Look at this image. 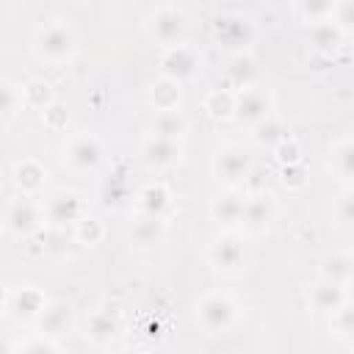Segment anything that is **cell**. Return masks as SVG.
<instances>
[{
	"instance_id": "6da1fadb",
	"label": "cell",
	"mask_w": 354,
	"mask_h": 354,
	"mask_svg": "<svg viewBox=\"0 0 354 354\" xmlns=\"http://www.w3.org/2000/svg\"><path fill=\"white\" fill-rule=\"evenodd\" d=\"M33 50L44 61H64L77 50V36L64 19H53L33 33Z\"/></svg>"
},
{
	"instance_id": "7a4b0ae2",
	"label": "cell",
	"mask_w": 354,
	"mask_h": 354,
	"mask_svg": "<svg viewBox=\"0 0 354 354\" xmlns=\"http://www.w3.org/2000/svg\"><path fill=\"white\" fill-rule=\"evenodd\" d=\"M238 318V304L232 301V296L221 293V290H207L199 301H196V321L207 335H221L227 332Z\"/></svg>"
},
{
	"instance_id": "3957f363",
	"label": "cell",
	"mask_w": 354,
	"mask_h": 354,
	"mask_svg": "<svg viewBox=\"0 0 354 354\" xmlns=\"http://www.w3.org/2000/svg\"><path fill=\"white\" fill-rule=\"evenodd\" d=\"M147 30L163 47L183 44L185 33H188V14L180 6H158L147 17Z\"/></svg>"
},
{
	"instance_id": "277c9868",
	"label": "cell",
	"mask_w": 354,
	"mask_h": 354,
	"mask_svg": "<svg viewBox=\"0 0 354 354\" xmlns=\"http://www.w3.org/2000/svg\"><path fill=\"white\" fill-rule=\"evenodd\" d=\"M3 221H6V227H8L14 235H36V232L44 227V221H47L44 205L36 202V199L28 196V194H19L17 199L8 202Z\"/></svg>"
},
{
	"instance_id": "5b68a950",
	"label": "cell",
	"mask_w": 354,
	"mask_h": 354,
	"mask_svg": "<svg viewBox=\"0 0 354 354\" xmlns=\"http://www.w3.org/2000/svg\"><path fill=\"white\" fill-rule=\"evenodd\" d=\"M199 66H202L199 50L194 44H185V41L183 44H174V47H166L163 55H160V72H163V77L177 80V83L194 77L199 72Z\"/></svg>"
},
{
	"instance_id": "8992f818",
	"label": "cell",
	"mask_w": 354,
	"mask_h": 354,
	"mask_svg": "<svg viewBox=\"0 0 354 354\" xmlns=\"http://www.w3.org/2000/svg\"><path fill=\"white\" fill-rule=\"evenodd\" d=\"M252 171V158L241 147H224L213 158V174L227 183V188H238Z\"/></svg>"
},
{
	"instance_id": "52a82bcc",
	"label": "cell",
	"mask_w": 354,
	"mask_h": 354,
	"mask_svg": "<svg viewBox=\"0 0 354 354\" xmlns=\"http://www.w3.org/2000/svg\"><path fill=\"white\" fill-rule=\"evenodd\" d=\"M235 116L246 124H257L271 116V94L263 86H246L235 91Z\"/></svg>"
},
{
	"instance_id": "ba28073f",
	"label": "cell",
	"mask_w": 354,
	"mask_h": 354,
	"mask_svg": "<svg viewBox=\"0 0 354 354\" xmlns=\"http://www.w3.org/2000/svg\"><path fill=\"white\" fill-rule=\"evenodd\" d=\"M207 260H210V266H216L218 271H241L243 263H246V246H243V241H241L238 235L224 232V235H218V238L210 243Z\"/></svg>"
},
{
	"instance_id": "9c48e42d",
	"label": "cell",
	"mask_w": 354,
	"mask_h": 354,
	"mask_svg": "<svg viewBox=\"0 0 354 354\" xmlns=\"http://www.w3.org/2000/svg\"><path fill=\"white\" fill-rule=\"evenodd\" d=\"M277 216V202L271 194L260 191L243 199V213H241V227L246 232H263Z\"/></svg>"
},
{
	"instance_id": "30bf717a",
	"label": "cell",
	"mask_w": 354,
	"mask_h": 354,
	"mask_svg": "<svg viewBox=\"0 0 354 354\" xmlns=\"http://www.w3.org/2000/svg\"><path fill=\"white\" fill-rule=\"evenodd\" d=\"M44 216L58 227L77 224L83 218V199L75 191H55L44 205Z\"/></svg>"
},
{
	"instance_id": "8fae6325",
	"label": "cell",
	"mask_w": 354,
	"mask_h": 354,
	"mask_svg": "<svg viewBox=\"0 0 354 354\" xmlns=\"http://www.w3.org/2000/svg\"><path fill=\"white\" fill-rule=\"evenodd\" d=\"M66 160L75 169H94L102 160V144L91 133H80L66 144Z\"/></svg>"
},
{
	"instance_id": "7c38bea8",
	"label": "cell",
	"mask_w": 354,
	"mask_h": 354,
	"mask_svg": "<svg viewBox=\"0 0 354 354\" xmlns=\"http://www.w3.org/2000/svg\"><path fill=\"white\" fill-rule=\"evenodd\" d=\"M119 332V310L116 307H100L88 315V324H86V337L94 343V346H108Z\"/></svg>"
},
{
	"instance_id": "4fadbf2b",
	"label": "cell",
	"mask_w": 354,
	"mask_h": 354,
	"mask_svg": "<svg viewBox=\"0 0 354 354\" xmlns=\"http://www.w3.org/2000/svg\"><path fill=\"white\" fill-rule=\"evenodd\" d=\"M216 39L218 44H227V47H235V53H243V44L252 39V25L238 14H224L216 19Z\"/></svg>"
},
{
	"instance_id": "5bb4252c",
	"label": "cell",
	"mask_w": 354,
	"mask_h": 354,
	"mask_svg": "<svg viewBox=\"0 0 354 354\" xmlns=\"http://www.w3.org/2000/svg\"><path fill=\"white\" fill-rule=\"evenodd\" d=\"M36 326L41 332V337H58L64 332H69L72 326V307L66 301H47V307L39 313Z\"/></svg>"
},
{
	"instance_id": "9a60e30c",
	"label": "cell",
	"mask_w": 354,
	"mask_h": 354,
	"mask_svg": "<svg viewBox=\"0 0 354 354\" xmlns=\"http://www.w3.org/2000/svg\"><path fill=\"white\" fill-rule=\"evenodd\" d=\"M141 160L149 166V169H166V166H174L180 160V144L177 141H169V138H155L149 136L141 147Z\"/></svg>"
},
{
	"instance_id": "2e32d148",
	"label": "cell",
	"mask_w": 354,
	"mask_h": 354,
	"mask_svg": "<svg viewBox=\"0 0 354 354\" xmlns=\"http://www.w3.org/2000/svg\"><path fill=\"white\" fill-rule=\"evenodd\" d=\"M243 194L238 188H227L224 194H218L210 205V216L216 224L221 227H235L241 224V213H243Z\"/></svg>"
},
{
	"instance_id": "e0dca14e",
	"label": "cell",
	"mask_w": 354,
	"mask_h": 354,
	"mask_svg": "<svg viewBox=\"0 0 354 354\" xmlns=\"http://www.w3.org/2000/svg\"><path fill=\"white\" fill-rule=\"evenodd\" d=\"M163 232H166V221H163L160 216L141 213V216L133 221V227H130V241H133L136 246L147 249V246H155V243L163 238Z\"/></svg>"
},
{
	"instance_id": "ac0fdd59",
	"label": "cell",
	"mask_w": 354,
	"mask_h": 354,
	"mask_svg": "<svg viewBox=\"0 0 354 354\" xmlns=\"http://www.w3.org/2000/svg\"><path fill=\"white\" fill-rule=\"evenodd\" d=\"M44 180H47V171H44V166H41L39 160H33V158H25V160H19V163L14 166V183H17V188H19L22 194H28V196H33V194L44 185Z\"/></svg>"
},
{
	"instance_id": "d6986e66",
	"label": "cell",
	"mask_w": 354,
	"mask_h": 354,
	"mask_svg": "<svg viewBox=\"0 0 354 354\" xmlns=\"http://www.w3.org/2000/svg\"><path fill=\"white\" fill-rule=\"evenodd\" d=\"M47 307V299H44V293L39 290V288H22V290H17L14 293V299H11V310H14V315L17 318H25V321H36L39 318V313Z\"/></svg>"
},
{
	"instance_id": "ffe728a7",
	"label": "cell",
	"mask_w": 354,
	"mask_h": 354,
	"mask_svg": "<svg viewBox=\"0 0 354 354\" xmlns=\"http://www.w3.org/2000/svg\"><path fill=\"white\" fill-rule=\"evenodd\" d=\"M321 274H324V282H335V285L348 288V282H351V254H346V252L326 254L321 260Z\"/></svg>"
},
{
	"instance_id": "44dd1931",
	"label": "cell",
	"mask_w": 354,
	"mask_h": 354,
	"mask_svg": "<svg viewBox=\"0 0 354 354\" xmlns=\"http://www.w3.org/2000/svg\"><path fill=\"white\" fill-rule=\"evenodd\" d=\"M310 301H313V307H315V310H321V313H335L340 304H346V301H348V293H346V288H343V285L321 282V285H315V288H313Z\"/></svg>"
},
{
	"instance_id": "7402d4cb",
	"label": "cell",
	"mask_w": 354,
	"mask_h": 354,
	"mask_svg": "<svg viewBox=\"0 0 354 354\" xmlns=\"http://www.w3.org/2000/svg\"><path fill=\"white\" fill-rule=\"evenodd\" d=\"M185 130H188V119H185L180 111H160V113H155V119H152V136H155V138L177 141Z\"/></svg>"
},
{
	"instance_id": "603a6c76",
	"label": "cell",
	"mask_w": 354,
	"mask_h": 354,
	"mask_svg": "<svg viewBox=\"0 0 354 354\" xmlns=\"http://www.w3.org/2000/svg\"><path fill=\"white\" fill-rule=\"evenodd\" d=\"M149 100H152V108L160 113V111H177L180 105V83L177 80H169V77H158L149 88Z\"/></svg>"
},
{
	"instance_id": "cb8c5ba5",
	"label": "cell",
	"mask_w": 354,
	"mask_h": 354,
	"mask_svg": "<svg viewBox=\"0 0 354 354\" xmlns=\"http://www.w3.org/2000/svg\"><path fill=\"white\" fill-rule=\"evenodd\" d=\"M329 166L332 171L343 180V183H351V174H354V149H351V138H340L332 152H329Z\"/></svg>"
},
{
	"instance_id": "d4e9b609",
	"label": "cell",
	"mask_w": 354,
	"mask_h": 354,
	"mask_svg": "<svg viewBox=\"0 0 354 354\" xmlns=\"http://www.w3.org/2000/svg\"><path fill=\"white\" fill-rule=\"evenodd\" d=\"M227 80H230L238 91L246 88V86H252V80H254V61H252L249 53H235V55L230 58Z\"/></svg>"
},
{
	"instance_id": "484cf974",
	"label": "cell",
	"mask_w": 354,
	"mask_h": 354,
	"mask_svg": "<svg viewBox=\"0 0 354 354\" xmlns=\"http://www.w3.org/2000/svg\"><path fill=\"white\" fill-rule=\"evenodd\" d=\"M169 205V191L163 183H149L138 191V210L149 216H160L163 207Z\"/></svg>"
},
{
	"instance_id": "4316f807",
	"label": "cell",
	"mask_w": 354,
	"mask_h": 354,
	"mask_svg": "<svg viewBox=\"0 0 354 354\" xmlns=\"http://www.w3.org/2000/svg\"><path fill=\"white\" fill-rule=\"evenodd\" d=\"M340 39H343L340 25H335V22H329V19L315 22V25L310 28V41H313V47L321 50V53H332V50L340 44Z\"/></svg>"
},
{
	"instance_id": "83f0119b",
	"label": "cell",
	"mask_w": 354,
	"mask_h": 354,
	"mask_svg": "<svg viewBox=\"0 0 354 354\" xmlns=\"http://www.w3.org/2000/svg\"><path fill=\"white\" fill-rule=\"evenodd\" d=\"M19 94H22V102L30 105V108H36V111H44L53 102V86L47 80H41V77H30L19 88Z\"/></svg>"
},
{
	"instance_id": "f1b7e54d",
	"label": "cell",
	"mask_w": 354,
	"mask_h": 354,
	"mask_svg": "<svg viewBox=\"0 0 354 354\" xmlns=\"http://www.w3.org/2000/svg\"><path fill=\"white\" fill-rule=\"evenodd\" d=\"M205 111L213 119H230V116H235V91H230V88H213L205 97Z\"/></svg>"
},
{
	"instance_id": "f546056e",
	"label": "cell",
	"mask_w": 354,
	"mask_h": 354,
	"mask_svg": "<svg viewBox=\"0 0 354 354\" xmlns=\"http://www.w3.org/2000/svg\"><path fill=\"white\" fill-rule=\"evenodd\" d=\"M252 136H254V141L263 144V147H277L279 141L288 138V130H285V124H282L279 119L268 116V119H263V122L254 124V133H252Z\"/></svg>"
},
{
	"instance_id": "4dcf8cb0",
	"label": "cell",
	"mask_w": 354,
	"mask_h": 354,
	"mask_svg": "<svg viewBox=\"0 0 354 354\" xmlns=\"http://www.w3.org/2000/svg\"><path fill=\"white\" fill-rule=\"evenodd\" d=\"M22 105V94L19 88L11 83V80H3L0 77V122L11 119L17 113V108Z\"/></svg>"
},
{
	"instance_id": "1f68e13d",
	"label": "cell",
	"mask_w": 354,
	"mask_h": 354,
	"mask_svg": "<svg viewBox=\"0 0 354 354\" xmlns=\"http://www.w3.org/2000/svg\"><path fill=\"white\" fill-rule=\"evenodd\" d=\"M102 235H105V227H102V221H97V218H88V216H83L77 224H75V238L80 241V243H100L102 241Z\"/></svg>"
},
{
	"instance_id": "d6a6232c",
	"label": "cell",
	"mask_w": 354,
	"mask_h": 354,
	"mask_svg": "<svg viewBox=\"0 0 354 354\" xmlns=\"http://www.w3.org/2000/svg\"><path fill=\"white\" fill-rule=\"evenodd\" d=\"M41 122H44L50 130H64L66 122H69V111H66V105H61V102L53 100V102L41 111Z\"/></svg>"
},
{
	"instance_id": "836d02e7",
	"label": "cell",
	"mask_w": 354,
	"mask_h": 354,
	"mask_svg": "<svg viewBox=\"0 0 354 354\" xmlns=\"http://www.w3.org/2000/svg\"><path fill=\"white\" fill-rule=\"evenodd\" d=\"M271 149H274V155H277V160H279L282 166L301 160V147H299V141H293L290 136H288L285 141H279L277 147H271Z\"/></svg>"
},
{
	"instance_id": "e575fe53",
	"label": "cell",
	"mask_w": 354,
	"mask_h": 354,
	"mask_svg": "<svg viewBox=\"0 0 354 354\" xmlns=\"http://www.w3.org/2000/svg\"><path fill=\"white\" fill-rule=\"evenodd\" d=\"M282 183H285L288 188H301V185H307V166H304L301 160L282 166Z\"/></svg>"
},
{
	"instance_id": "d590c367",
	"label": "cell",
	"mask_w": 354,
	"mask_h": 354,
	"mask_svg": "<svg viewBox=\"0 0 354 354\" xmlns=\"http://www.w3.org/2000/svg\"><path fill=\"white\" fill-rule=\"evenodd\" d=\"M17 354H58V346H55L50 337H41V335H39V337L25 340Z\"/></svg>"
},
{
	"instance_id": "8d00e7d4",
	"label": "cell",
	"mask_w": 354,
	"mask_h": 354,
	"mask_svg": "<svg viewBox=\"0 0 354 354\" xmlns=\"http://www.w3.org/2000/svg\"><path fill=\"white\" fill-rule=\"evenodd\" d=\"M332 324H335V332L343 335V337L351 332V304H348V301L340 304V307L332 313Z\"/></svg>"
},
{
	"instance_id": "74e56055",
	"label": "cell",
	"mask_w": 354,
	"mask_h": 354,
	"mask_svg": "<svg viewBox=\"0 0 354 354\" xmlns=\"http://www.w3.org/2000/svg\"><path fill=\"white\" fill-rule=\"evenodd\" d=\"M351 216H354V199H351V194L346 191V194L337 199V221H340V224H348Z\"/></svg>"
},
{
	"instance_id": "f35d334b",
	"label": "cell",
	"mask_w": 354,
	"mask_h": 354,
	"mask_svg": "<svg viewBox=\"0 0 354 354\" xmlns=\"http://www.w3.org/2000/svg\"><path fill=\"white\" fill-rule=\"evenodd\" d=\"M6 304H8V288L0 282V310H6Z\"/></svg>"
},
{
	"instance_id": "ab89813d",
	"label": "cell",
	"mask_w": 354,
	"mask_h": 354,
	"mask_svg": "<svg viewBox=\"0 0 354 354\" xmlns=\"http://www.w3.org/2000/svg\"><path fill=\"white\" fill-rule=\"evenodd\" d=\"M127 354H147V351H127Z\"/></svg>"
},
{
	"instance_id": "60d3db41",
	"label": "cell",
	"mask_w": 354,
	"mask_h": 354,
	"mask_svg": "<svg viewBox=\"0 0 354 354\" xmlns=\"http://www.w3.org/2000/svg\"><path fill=\"white\" fill-rule=\"evenodd\" d=\"M3 351H6V348H3V340H0V354H3Z\"/></svg>"
}]
</instances>
